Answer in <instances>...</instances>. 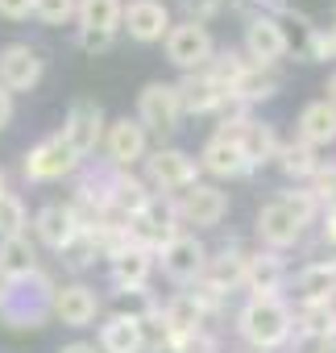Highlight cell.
Returning a JSON list of instances; mask_svg holds the SVG:
<instances>
[{
  "instance_id": "43",
  "label": "cell",
  "mask_w": 336,
  "mask_h": 353,
  "mask_svg": "<svg viewBox=\"0 0 336 353\" xmlns=\"http://www.w3.org/2000/svg\"><path fill=\"white\" fill-rule=\"evenodd\" d=\"M59 353H100L96 345H87V341H71V345H63Z\"/></svg>"
},
{
  "instance_id": "28",
  "label": "cell",
  "mask_w": 336,
  "mask_h": 353,
  "mask_svg": "<svg viewBox=\"0 0 336 353\" xmlns=\"http://www.w3.org/2000/svg\"><path fill=\"white\" fill-rule=\"evenodd\" d=\"M100 353H141V332H137V316H108L100 324Z\"/></svg>"
},
{
  "instance_id": "35",
  "label": "cell",
  "mask_w": 336,
  "mask_h": 353,
  "mask_svg": "<svg viewBox=\"0 0 336 353\" xmlns=\"http://www.w3.org/2000/svg\"><path fill=\"white\" fill-rule=\"evenodd\" d=\"M233 13L249 26V21H262V17H278L286 9V0H229Z\"/></svg>"
},
{
  "instance_id": "12",
  "label": "cell",
  "mask_w": 336,
  "mask_h": 353,
  "mask_svg": "<svg viewBox=\"0 0 336 353\" xmlns=\"http://www.w3.org/2000/svg\"><path fill=\"white\" fill-rule=\"evenodd\" d=\"M79 158H87L100 141H104V108L96 100H75L67 108V121H63V133H59Z\"/></svg>"
},
{
  "instance_id": "40",
  "label": "cell",
  "mask_w": 336,
  "mask_h": 353,
  "mask_svg": "<svg viewBox=\"0 0 336 353\" xmlns=\"http://www.w3.org/2000/svg\"><path fill=\"white\" fill-rule=\"evenodd\" d=\"M0 17H9V21L34 17V0H0Z\"/></svg>"
},
{
  "instance_id": "38",
  "label": "cell",
  "mask_w": 336,
  "mask_h": 353,
  "mask_svg": "<svg viewBox=\"0 0 336 353\" xmlns=\"http://www.w3.org/2000/svg\"><path fill=\"white\" fill-rule=\"evenodd\" d=\"M171 353H220V341L208 332V328H196V332H183L171 341Z\"/></svg>"
},
{
  "instance_id": "27",
  "label": "cell",
  "mask_w": 336,
  "mask_h": 353,
  "mask_svg": "<svg viewBox=\"0 0 336 353\" xmlns=\"http://www.w3.org/2000/svg\"><path fill=\"white\" fill-rule=\"evenodd\" d=\"M162 320L171 324V332H175V336H183V332L204 328L208 312H204V303H200L191 291H179V295H171V299L162 303Z\"/></svg>"
},
{
  "instance_id": "18",
  "label": "cell",
  "mask_w": 336,
  "mask_h": 353,
  "mask_svg": "<svg viewBox=\"0 0 336 353\" xmlns=\"http://www.w3.org/2000/svg\"><path fill=\"white\" fill-rule=\"evenodd\" d=\"M286 262H282V254H274V250H258V254H249V262H245V287H249V299H274V295H282L286 291Z\"/></svg>"
},
{
  "instance_id": "3",
  "label": "cell",
  "mask_w": 336,
  "mask_h": 353,
  "mask_svg": "<svg viewBox=\"0 0 336 353\" xmlns=\"http://www.w3.org/2000/svg\"><path fill=\"white\" fill-rule=\"evenodd\" d=\"M125 233H129L133 245L158 254L171 237L183 233V229H179V212H175V196H158V192H149V200L125 221Z\"/></svg>"
},
{
  "instance_id": "11",
  "label": "cell",
  "mask_w": 336,
  "mask_h": 353,
  "mask_svg": "<svg viewBox=\"0 0 336 353\" xmlns=\"http://www.w3.org/2000/svg\"><path fill=\"white\" fill-rule=\"evenodd\" d=\"M245 262H249V254H245L237 241H229L224 250L208 254L204 274H200V283H196V287H204V291H212L216 299H224L229 291L245 287Z\"/></svg>"
},
{
  "instance_id": "2",
  "label": "cell",
  "mask_w": 336,
  "mask_h": 353,
  "mask_svg": "<svg viewBox=\"0 0 336 353\" xmlns=\"http://www.w3.org/2000/svg\"><path fill=\"white\" fill-rule=\"evenodd\" d=\"M291 328H295V312L282 295L274 299H249L237 312V332L249 341L253 353H274L282 345H291Z\"/></svg>"
},
{
  "instance_id": "17",
  "label": "cell",
  "mask_w": 336,
  "mask_h": 353,
  "mask_svg": "<svg viewBox=\"0 0 336 353\" xmlns=\"http://www.w3.org/2000/svg\"><path fill=\"white\" fill-rule=\"evenodd\" d=\"M295 307H328L336 299V266L332 262H311L295 279H286Z\"/></svg>"
},
{
  "instance_id": "42",
  "label": "cell",
  "mask_w": 336,
  "mask_h": 353,
  "mask_svg": "<svg viewBox=\"0 0 336 353\" xmlns=\"http://www.w3.org/2000/svg\"><path fill=\"white\" fill-rule=\"evenodd\" d=\"M13 121V96L5 92V88H0V129H5Z\"/></svg>"
},
{
  "instance_id": "8",
  "label": "cell",
  "mask_w": 336,
  "mask_h": 353,
  "mask_svg": "<svg viewBox=\"0 0 336 353\" xmlns=\"http://www.w3.org/2000/svg\"><path fill=\"white\" fill-rule=\"evenodd\" d=\"M154 262L162 266V274L171 279V283H179V287H196V283H200V274H204L208 250H204V241H200V237L179 233V237H171V241H166V245L154 254Z\"/></svg>"
},
{
  "instance_id": "30",
  "label": "cell",
  "mask_w": 336,
  "mask_h": 353,
  "mask_svg": "<svg viewBox=\"0 0 336 353\" xmlns=\"http://www.w3.org/2000/svg\"><path fill=\"white\" fill-rule=\"evenodd\" d=\"M274 158H278V166H282L286 179H311V174L324 166V162H319V154H315L307 141H299V137H295V141H286V145H278V154H274Z\"/></svg>"
},
{
  "instance_id": "31",
  "label": "cell",
  "mask_w": 336,
  "mask_h": 353,
  "mask_svg": "<svg viewBox=\"0 0 336 353\" xmlns=\"http://www.w3.org/2000/svg\"><path fill=\"white\" fill-rule=\"evenodd\" d=\"M274 21L282 26V38H286V54L295 50V54H303V59H307V50H311V38L319 34V26H315V21H311L307 13L291 9V5H286V9H282V13H278Z\"/></svg>"
},
{
  "instance_id": "21",
  "label": "cell",
  "mask_w": 336,
  "mask_h": 353,
  "mask_svg": "<svg viewBox=\"0 0 336 353\" xmlns=\"http://www.w3.org/2000/svg\"><path fill=\"white\" fill-rule=\"evenodd\" d=\"M245 59L258 67H274L278 59H286V38H282V26L274 17L245 26Z\"/></svg>"
},
{
  "instance_id": "24",
  "label": "cell",
  "mask_w": 336,
  "mask_h": 353,
  "mask_svg": "<svg viewBox=\"0 0 336 353\" xmlns=\"http://www.w3.org/2000/svg\"><path fill=\"white\" fill-rule=\"evenodd\" d=\"M278 88H282V79L274 75V67H258V63H245V71L233 79L229 96H233V100H241L245 108H253V104H262V100L278 96Z\"/></svg>"
},
{
  "instance_id": "14",
  "label": "cell",
  "mask_w": 336,
  "mask_h": 353,
  "mask_svg": "<svg viewBox=\"0 0 336 353\" xmlns=\"http://www.w3.org/2000/svg\"><path fill=\"white\" fill-rule=\"evenodd\" d=\"M175 92H179L183 112H191V117H208V112H220V108L229 104V88H224L208 67L183 75V79L175 83Z\"/></svg>"
},
{
  "instance_id": "5",
  "label": "cell",
  "mask_w": 336,
  "mask_h": 353,
  "mask_svg": "<svg viewBox=\"0 0 336 353\" xmlns=\"http://www.w3.org/2000/svg\"><path fill=\"white\" fill-rule=\"evenodd\" d=\"M145 174H149V183L158 188V196H179V192L200 183V162L187 150L162 145V150L145 154Z\"/></svg>"
},
{
  "instance_id": "22",
  "label": "cell",
  "mask_w": 336,
  "mask_h": 353,
  "mask_svg": "<svg viewBox=\"0 0 336 353\" xmlns=\"http://www.w3.org/2000/svg\"><path fill=\"white\" fill-rule=\"evenodd\" d=\"M299 221L282 208V200H270V204H262V212H258V237H262V245L266 250H274V254H282V250H291L295 241H299Z\"/></svg>"
},
{
  "instance_id": "9",
  "label": "cell",
  "mask_w": 336,
  "mask_h": 353,
  "mask_svg": "<svg viewBox=\"0 0 336 353\" xmlns=\"http://www.w3.org/2000/svg\"><path fill=\"white\" fill-rule=\"evenodd\" d=\"M79 154L54 133V137H46V141H38L30 154H25V162H21V174L30 183H54V179H67V174H75L79 170Z\"/></svg>"
},
{
  "instance_id": "13",
  "label": "cell",
  "mask_w": 336,
  "mask_h": 353,
  "mask_svg": "<svg viewBox=\"0 0 336 353\" xmlns=\"http://www.w3.org/2000/svg\"><path fill=\"white\" fill-rule=\"evenodd\" d=\"M175 212H179V221H187V225L212 229V225H220V221L229 216V196H224L216 183H196V188H187V192L175 196Z\"/></svg>"
},
{
  "instance_id": "39",
  "label": "cell",
  "mask_w": 336,
  "mask_h": 353,
  "mask_svg": "<svg viewBox=\"0 0 336 353\" xmlns=\"http://www.w3.org/2000/svg\"><path fill=\"white\" fill-rule=\"evenodd\" d=\"M179 5H183L187 21H196V26H208L212 17H220V9H224V0H179Z\"/></svg>"
},
{
  "instance_id": "41",
  "label": "cell",
  "mask_w": 336,
  "mask_h": 353,
  "mask_svg": "<svg viewBox=\"0 0 336 353\" xmlns=\"http://www.w3.org/2000/svg\"><path fill=\"white\" fill-rule=\"evenodd\" d=\"M324 241L336 250V208H328V212H324Z\"/></svg>"
},
{
  "instance_id": "26",
  "label": "cell",
  "mask_w": 336,
  "mask_h": 353,
  "mask_svg": "<svg viewBox=\"0 0 336 353\" xmlns=\"http://www.w3.org/2000/svg\"><path fill=\"white\" fill-rule=\"evenodd\" d=\"M299 141H307L311 150L336 141V108H332L328 100H311V104L299 112Z\"/></svg>"
},
{
  "instance_id": "15",
  "label": "cell",
  "mask_w": 336,
  "mask_h": 353,
  "mask_svg": "<svg viewBox=\"0 0 336 353\" xmlns=\"http://www.w3.org/2000/svg\"><path fill=\"white\" fill-rule=\"evenodd\" d=\"M104 150H108V166L116 170H129L133 162H145L149 154V133L133 121V117H120L104 129Z\"/></svg>"
},
{
  "instance_id": "6",
  "label": "cell",
  "mask_w": 336,
  "mask_h": 353,
  "mask_svg": "<svg viewBox=\"0 0 336 353\" xmlns=\"http://www.w3.org/2000/svg\"><path fill=\"white\" fill-rule=\"evenodd\" d=\"M145 133H175L179 129V121H183V104H179V92H175V83H162V79H154V83H145L141 92H137V117H133Z\"/></svg>"
},
{
  "instance_id": "33",
  "label": "cell",
  "mask_w": 336,
  "mask_h": 353,
  "mask_svg": "<svg viewBox=\"0 0 336 353\" xmlns=\"http://www.w3.org/2000/svg\"><path fill=\"white\" fill-rule=\"evenodd\" d=\"M25 225H30L25 200L13 196V192H5V196H0V241H5V237H21Z\"/></svg>"
},
{
  "instance_id": "48",
  "label": "cell",
  "mask_w": 336,
  "mask_h": 353,
  "mask_svg": "<svg viewBox=\"0 0 336 353\" xmlns=\"http://www.w3.org/2000/svg\"><path fill=\"white\" fill-rule=\"evenodd\" d=\"M241 353H253V349H241Z\"/></svg>"
},
{
  "instance_id": "1",
  "label": "cell",
  "mask_w": 336,
  "mask_h": 353,
  "mask_svg": "<svg viewBox=\"0 0 336 353\" xmlns=\"http://www.w3.org/2000/svg\"><path fill=\"white\" fill-rule=\"evenodd\" d=\"M54 303V283L34 270L21 279H0V320L9 328H42L50 320Z\"/></svg>"
},
{
  "instance_id": "10",
  "label": "cell",
  "mask_w": 336,
  "mask_h": 353,
  "mask_svg": "<svg viewBox=\"0 0 336 353\" xmlns=\"http://www.w3.org/2000/svg\"><path fill=\"white\" fill-rule=\"evenodd\" d=\"M42 54L30 46V42H9L5 50H0V88H5L9 96L17 92H34L42 83Z\"/></svg>"
},
{
  "instance_id": "4",
  "label": "cell",
  "mask_w": 336,
  "mask_h": 353,
  "mask_svg": "<svg viewBox=\"0 0 336 353\" xmlns=\"http://www.w3.org/2000/svg\"><path fill=\"white\" fill-rule=\"evenodd\" d=\"M120 9L125 0H75V21H79V46L87 54H104L120 34Z\"/></svg>"
},
{
  "instance_id": "16",
  "label": "cell",
  "mask_w": 336,
  "mask_h": 353,
  "mask_svg": "<svg viewBox=\"0 0 336 353\" xmlns=\"http://www.w3.org/2000/svg\"><path fill=\"white\" fill-rule=\"evenodd\" d=\"M120 30H129L133 42L149 46V42H162L166 30H171V9L162 0H129L120 9Z\"/></svg>"
},
{
  "instance_id": "7",
  "label": "cell",
  "mask_w": 336,
  "mask_h": 353,
  "mask_svg": "<svg viewBox=\"0 0 336 353\" xmlns=\"http://www.w3.org/2000/svg\"><path fill=\"white\" fill-rule=\"evenodd\" d=\"M166 59H171L183 75L191 71H204L216 54V42L208 34V26H196V21H183V26H171L166 30Z\"/></svg>"
},
{
  "instance_id": "36",
  "label": "cell",
  "mask_w": 336,
  "mask_h": 353,
  "mask_svg": "<svg viewBox=\"0 0 336 353\" xmlns=\"http://www.w3.org/2000/svg\"><path fill=\"white\" fill-rule=\"evenodd\" d=\"M34 17L42 26H67L75 21V0H34Z\"/></svg>"
},
{
  "instance_id": "20",
  "label": "cell",
  "mask_w": 336,
  "mask_h": 353,
  "mask_svg": "<svg viewBox=\"0 0 336 353\" xmlns=\"http://www.w3.org/2000/svg\"><path fill=\"white\" fill-rule=\"evenodd\" d=\"M79 229H83V225H79V216H75L71 204H46V208H38V216H34L38 241H42L46 250H54V254H63V250L75 241Z\"/></svg>"
},
{
  "instance_id": "19",
  "label": "cell",
  "mask_w": 336,
  "mask_h": 353,
  "mask_svg": "<svg viewBox=\"0 0 336 353\" xmlns=\"http://www.w3.org/2000/svg\"><path fill=\"white\" fill-rule=\"evenodd\" d=\"M100 312V295L96 287L87 283H63L54 287V303H50V316H59L67 328H87Z\"/></svg>"
},
{
  "instance_id": "32",
  "label": "cell",
  "mask_w": 336,
  "mask_h": 353,
  "mask_svg": "<svg viewBox=\"0 0 336 353\" xmlns=\"http://www.w3.org/2000/svg\"><path fill=\"white\" fill-rule=\"evenodd\" d=\"M137 332H141V353H171L175 332H171V324L162 320V303L154 312L137 316Z\"/></svg>"
},
{
  "instance_id": "23",
  "label": "cell",
  "mask_w": 336,
  "mask_h": 353,
  "mask_svg": "<svg viewBox=\"0 0 336 353\" xmlns=\"http://www.w3.org/2000/svg\"><path fill=\"white\" fill-rule=\"evenodd\" d=\"M196 162H200V170L216 174V179H245V174H253V166L241 154V145L237 141H224V137H212Z\"/></svg>"
},
{
  "instance_id": "29",
  "label": "cell",
  "mask_w": 336,
  "mask_h": 353,
  "mask_svg": "<svg viewBox=\"0 0 336 353\" xmlns=\"http://www.w3.org/2000/svg\"><path fill=\"white\" fill-rule=\"evenodd\" d=\"M34 270H42L38 266V245L25 233L0 241V279H21V274H34Z\"/></svg>"
},
{
  "instance_id": "37",
  "label": "cell",
  "mask_w": 336,
  "mask_h": 353,
  "mask_svg": "<svg viewBox=\"0 0 336 353\" xmlns=\"http://www.w3.org/2000/svg\"><path fill=\"white\" fill-rule=\"evenodd\" d=\"M59 258H63L71 270H83V266H92V258H96V241H92V233H87V229H79V233H75V241H71V245H67Z\"/></svg>"
},
{
  "instance_id": "44",
  "label": "cell",
  "mask_w": 336,
  "mask_h": 353,
  "mask_svg": "<svg viewBox=\"0 0 336 353\" xmlns=\"http://www.w3.org/2000/svg\"><path fill=\"white\" fill-rule=\"evenodd\" d=\"M324 92H328V96H324V100H328V104H332V108H336V71H332V75H328V88H324Z\"/></svg>"
},
{
  "instance_id": "34",
  "label": "cell",
  "mask_w": 336,
  "mask_h": 353,
  "mask_svg": "<svg viewBox=\"0 0 336 353\" xmlns=\"http://www.w3.org/2000/svg\"><path fill=\"white\" fill-rule=\"evenodd\" d=\"M282 208L299 221V229L319 216V200L311 196V188H291V192H282Z\"/></svg>"
},
{
  "instance_id": "45",
  "label": "cell",
  "mask_w": 336,
  "mask_h": 353,
  "mask_svg": "<svg viewBox=\"0 0 336 353\" xmlns=\"http://www.w3.org/2000/svg\"><path fill=\"white\" fill-rule=\"evenodd\" d=\"M9 192V179H5V170H0V196H5Z\"/></svg>"
},
{
  "instance_id": "46",
  "label": "cell",
  "mask_w": 336,
  "mask_h": 353,
  "mask_svg": "<svg viewBox=\"0 0 336 353\" xmlns=\"http://www.w3.org/2000/svg\"><path fill=\"white\" fill-rule=\"evenodd\" d=\"M328 332H332V336H336V312H332V328H328Z\"/></svg>"
},
{
  "instance_id": "25",
  "label": "cell",
  "mask_w": 336,
  "mask_h": 353,
  "mask_svg": "<svg viewBox=\"0 0 336 353\" xmlns=\"http://www.w3.org/2000/svg\"><path fill=\"white\" fill-rule=\"evenodd\" d=\"M149 270H154V254L141 250V245H133V241H129L120 254H112V283H116V291L145 287Z\"/></svg>"
},
{
  "instance_id": "47",
  "label": "cell",
  "mask_w": 336,
  "mask_h": 353,
  "mask_svg": "<svg viewBox=\"0 0 336 353\" xmlns=\"http://www.w3.org/2000/svg\"><path fill=\"white\" fill-rule=\"evenodd\" d=\"M332 21H336V9H332Z\"/></svg>"
}]
</instances>
